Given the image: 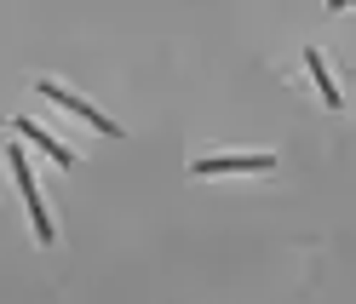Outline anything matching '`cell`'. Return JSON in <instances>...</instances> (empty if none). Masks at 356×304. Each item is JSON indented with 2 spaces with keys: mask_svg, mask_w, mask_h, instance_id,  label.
<instances>
[{
  "mask_svg": "<svg viewBox=\"0 0 356 304\" xmlns=\"http://www.w3.org/2000/svg\"><path fill=\"white\" fill-rule=\"evenodd\" d=\"M12 133H17V138H29V144L40 149V155H52L58 167H75V149H63V144H58V138L47 133V126H35L29 115H17V121H12Z\"/></svg>",
  "mask_w": 356,
  "mask_h": 304,
  "instance_id": "cell-4",
  "label": "cell"
},
{
  "mask_svg": "<svg viewBox=\"0 0 356 304\" xmlns=\"http://www.w3.org/2000/svg\"><path fill=\"white\" fill-rule=\"evenodd\" d=\"M305 63H310V81H316V92H322V103H327V110H345V92H339V81H333V69H327V58H322L316 47H305Z\"/></svg>",
  "mask_w": 356,
  "mask_h": 304,
  "instance_id": "cell-5",
  "label": "cell"
},
{
  "mask_svg": "<svg viewBox=\"0 0 356 304\" xmlns=\"http://www.w3.org/2000/svg\"><path fill=\"white\" fill-rule=\"evenodd\" d=\"M6 161H12V178H17V189H24V207H29V219H35V242L40 247H52V212H47V201H40V189H35V172H29V155H24V144H12L6 149Z\"/></svg>",
  "mask_w": 356,
  "mask_h": 304,
  "instance_id": "cell-1",
  "label": "cell"
},
{
  "mask_svg": "<svg viewBox=\"0 0 356 304\" xmlns=\"http://www.w3.org/2000/svg\"><path fill=\"white\" fill-rule=\"evenodd\" d=\"M276 155H207V161H190V178H218V172H270Z\"/></svg>",
  "mask_w": 356,
  "mask_h": 304,
  "instance_id": "cell-3",
  "label": "cell"
},
{
  "mask_svg": "<svg viewBox=\"0 0 356 304\" xmlns=\"http://www.w3.org/2000/svg\"><path fill=\"white\" fill-rule=\"evenodd\" d=\"M35 92H47L52 103H63V110H70V115H81L86 126H98V133H104V138H115V133H121V126H115V121H109V115H98V110H92V103H86V98H75V92H70V86H58V81H35Z\"/></svg>",
  "mask_w": 356,
  "mask_h": 304,
  "instance_id": "cell-2",
  "label": "cell"
}]
</instances>
